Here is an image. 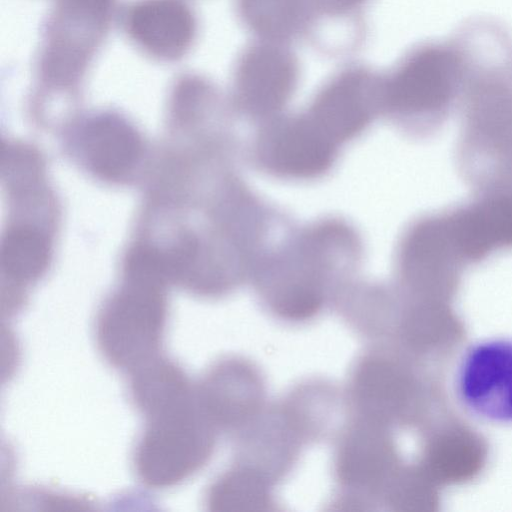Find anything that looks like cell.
Listing matches in <instances>:
<instances>
[{"mask_svg":"<svg viewBox=\"0 0 512 512\" xmlns=\"http://www.w3.org/2000/svg\"><path fill=\"white\" fill-rule=\"evenodd\" d=\"M381 82L363 69L344 71L324 85L304 113L341 148L382 113Z\"/></svg>","mask_w":512,"mask_h":512,"instance_id":"ba28073f","label":"cell"},{"mask_svg":"<svg viewBox=\"0 0 512 512\" xmlns=\"http://www.w3.org/2000/svg\"><path fill=\"white\" fill-rule=\"evenodd\" d=\"M116 0H54L38 68L54 84L77 81L89 68L115 14Z\"/></svg>","mask_w":512,"mask_h":512,"instance_id":"277c9868","label":"cell"},{"mask_svg":"<svg viewBox=\"0 0 512 512\" xmlns=\"http://www.w3.org/2000/svg\"><path fill=\"white\" fill-rule=\"evenodd\" d=\"M452 391L474 421L512 427V336H487L468 344L454 365Z\"/></svg>","mask_w":512,"mask_h":512,"instance_id":"5b68a950","label":"cell"},{"mask_svg":"<svg viewBox=\"0 0 512 512\" xmlns=\"http://www.w3.org/2000/svg\"><path fill=\"white\" fill-rule=\"evenodd\" d=\"M456 164L475 194L512 196V52L471 57Z\"/></svg>","mask_w":512,"mask_h":512,"instance_id":"7a4b0ae2","label":"cell"},{"mask_svg":"<svg viewBox=\"0 0 512 512\" xmlns=\"http://www.w3.org/2000/svg\"><path fill=\"white\" fill-rule=\"evenodd\" d=\"M340 147L302 112L280 114L261 124L251 145L256 167L284 180H315L336 164Z\"/></svg>","mask_w":512,"mask_h":512,"instance_id":"8992f818","label":"cell"},{"mask_svg":"<svg viewBox=\"0 0 512 512\" xmlns=\"http://www.w3.org/2000/svg\"><path fill=\"white\" fill-rule=\"evenodd\" d=\"M298 79L292 54L276 42L254 45L241 56L235 72L238 109L259 124L282 114Z\"/></svg>","mask_w":512,"mask_h":512,"instance_id":"9c48e42d","label":"cell"},{"mask_svg":"<svg viewBox=\"0 0 512 512\" xmlns=\"http://www.w3.org/2000/svg\"><path fill=\"white\" fill-rule=\"evenodd\" d=\"M393 459V448L384 426L358 417L339 438L336 474L346 488L383 492Z\"/></svg>","mask_w":512,"mask_h":512,"instance_id":"8fae6325","label":"cell"},{"mask_svg":"<svg viewBox=\"0 0 512 512\" xmlns=\"http://www.w3.org/2000/svg\"><path fill=\"white\" fill-rule=\"evenodd\" d=\"M367 0H307L311 6L328 15H338L346 13L359 7Z\"/></svg>","mask_w":512,"mask_h":512,"instance_id":"4fadbf2b","label":"cell"},{"mask_svg":"<svg viewBox=\"0 0 512 512\" xmlns=\"http://www.w3.org/2000/svg\"><path fill=\"white\" fill-rule=\"evenodd\" d=\"M120 16L132 45L159 62L182 59L196 40L197 18L187 0H134Z\"/></svg>","mask_w":512,"mask_h":512,"instance_id":"30bf717a","label":"cell"},{"mask_svg":"<svg viewBox=\"0 0 512 512\" xmlns=\"http://www.w3.org/2000/svg\"><path fill=\"white\" fill-rule=\"evenodd\" d=\"M360 235L335 217L288 230L258 259L250 280L267 309L289 321L315 316L353 279L361 263Z\"/></svg>","mask_w":512,"mask_h":512,"instance_id":"6da1fadb","label":"cell"},{"mask_svg":"<svg viewBox=\"0 0 512 512\" xmlns=\"http://www.w3.org/2000/svg\"><path fill=\"white\" fill-rule=\"evenodd\" d=\"M394 263L399 288L418 295L450 293L467 268L440 210L422 214L404 228Z\"/></svg>","mask_w":512,"mask_h":512,"instance_id":"52a82bcc","label":"cell"},{"mask_svg":"<svg viewBox=\"0 0 512 512\" xmlns=\"http://www.w3.org/2000/svg\"><path fill=\"white\" fill-rule=\"evenodd\" d=\"M245 23L271 42L293 35L302 19L300 0H238Z\"/></svg>","mask_w":512,"mask_h":512,"instance_id":"7c38bea8","label":"cell"},{"mask_svg":"<svg viewBox=\"0 0 512 512\" xmlns=\"http://www.w3.org/2000/svg\"><path fill=\"white\" fill-rule=\"evenodd\" d=\"M466 78L455 36L419 44L381 82L382 113L409 136H430L460 104Z\"/></svg>","mask_w":512,"mask_h":512,"instance_id":"3957f363","label":"cell"}]
</instances>
